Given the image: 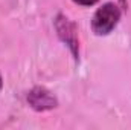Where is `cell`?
<instances>
[{
    "mask_svg": "<svg viewBox=\"0 0 131 130\" xmlns=\"http://www.w3.org/2000/svg\"><path fill=\"white\" fill-rule=\"evenodd\" d=\"M26 99H28V104L35 112H47V110H52V109L58 107L57 97L50 90H47L46 87H41V86L32 87L28 92Z\"/></svg>",
    "mask_w": 131,
    "mask_h": 130,
    "instance_id": "3",
    "label": "cell"
},
{
    "mask_svg": "<svg viewBox=\"0 0 131 130\" xmlns=\"http://www.w3.org/2000/svg\"><path fill=\"white\" fill-rule=\"evenodd\" d=\"M121 3H122V6H125V0H121Z\"/></svg>",
    "mask_w": 131,
    "mask_h": 130,
    "instance_id": "6",
    "label": "cell"
},
{
    "mask_svg": "<svg viewBox=\"0 0 131 130\" xmlns=\"http://www.w3.org/2000/svg\"><path fill=\"white\" fill-rule=\"evenodd\" d=\"M2 87H3V78H2V75H0V90H2Z\"/></svg>",
    "mask_w": 131,
    "mask_h": 130,
    "instance_id": "5",
    "label": "cell"
},
{
    "mask_svg": "<svg viewBox=\"0 0 131 130\" xmlns=\"http://www.w3.org/2000/svg\"><path fill=\"white\" fill-rule=\"evenodd\" d=\"M72 2H75L76 5H81V6H93L99 0H72Z\"/></svg>",
    "mask_w": 131,
    "mask_h": 130,
    "instance_id": "4",
    "label": "cell"
},
{
    "mask_svg": "<svg viewBox=\"0 0 131 130\" xmlns=\"http://www.w3.org/2000/svg\"><path fill=\"white\" fill-rule=\"evenodd\" d=\"M53 26H55L57 35L69 48L75 61H79V37H78L76 25L69 17H66L64 14H58L53 20Z\"/></svg>",
    "mask_w": 131,
    "mask_h": 130,
    "instance_id": "2",
    "label": "cell"
},
{
    "mask_svg": "<svg viewBox=\"0 0 131 130\" xmlns=\"http://www.w3.org/2000/svg\"><path fill=\"white\" fill-rule=\"evenodd\" d=\"M121 15H122V12H121V8L117 5H114L111 2L102 5L98 11L93 14L92 31L96 35H99V37L108 35L117 26V23L121 20Z\"/></svg>",
    "mask_w": 131,
    "mask_h": 130,
    "instance_id": "1",
    "label": "cell"
}]
</instances>
